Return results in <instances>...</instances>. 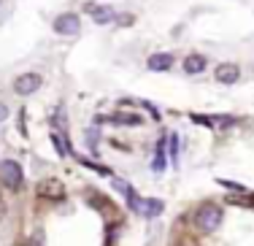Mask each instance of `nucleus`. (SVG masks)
<instances>
[{
	"instance_id": "1",
	"label": "nucleus",
	"mask_w": 254,
	"mask_h": 246,
	"mask_svg": "<svg viewBox=\"0 0 254 246\" xmlns=\"http://www.w3.org/2000/svg\"><path fill=\"white\" fill-rule=\"evenodd\" d=\"M222 208L219 206H214V203H205V206L197 208V214H195V225H197V230L200 233H214L216 227L222 225Z\"/></svg>"
},
{
	"instance_id": "2",
	"label": "nucleus",
	"mask_w": 254,
	"mask_h": 246,
	"mask_svg": "<svg viewBox=\"0 0 254 246\" xmlns=\"http://www.w3.org/2000/svg\"><path fill=\"white\" fill-rule=\"evenodd\" d=\"M0 182L5 184L8 189H19L22 187V168L19 163H14V160H3L0 163Z\"/></svg>"
},
{
	"instance_id": "3",
	"label": "nucleus",
	"mask_w": 254,
	"mask_h": 246,
	"mask_svg": "<svg viewBox=\"0 0 254 246\" xmlns=\"http://www.w3.org/2000/svg\"><path fill=\"white\" fill-rule=\"evenodd\" d=\"M41 84H44V81H41L38 73H22V76H16V79H14V92L22 95V98H27V95H33Z\"/></svg>"
},
{
	"instance_id": "4",
	"label": "nucleus",
	"mask_w": 254,
	"mask_h": 246,
	"mask_svg": "<svg viewBox=\"0 0 254 246\" xmlns=\"http://www.w3.org/2000/svg\"><path fill=\"white\" fill-rule=\"evenodd\" d=\"M35 192H38L41 197H46V200H63L65 197V187L57 179H44V182H38Z\"/></svg>"
},
{
	"instance_id": "5",
	"label": "nucleus",
	"mask_w": 254,
	"mask_h": 246,
	"mask_svg": "<svg viewBox=\"0 0 254 246\" xmlns=\"http://www.w3.org/2000/svg\"><path fill=\"white\" fill-rule=\"evenodd\" d=\"M78 30H81L78 14H60L54 19V33H60V35H76Z\"/></svg>"
},
{
	"instance_id": "6",
	"label": "nucleus",
	"mask_w": 254,
	"mask_h": 246,
	"mask_svg": "<svg viewBox=\"0 0 254 246\" xmlns=\"http://www.w3.org/2000/svg\"><path fill=\"white\" fill-rule=\"evenodd\" d=\"M214 79L219 81V84H235V81L241 79V68L235 62H222V65H216Z\"/></svg>"
},
{
	"instance_id": "7",
	"label": "nucleus",
	"mask_w": 254,
	"mask_h": 246,
	"mask_svg": "<svg viewBox=\"0 0 254 246\" xmlns=\"http://www.w3.org/2000/svg\"><path fill=\"white\" fill-rule=\"evenodd\" d=\"M173 55H168V52H160V55H152L146 60V68L154 70V73H162V70H171L173 68Z\"/></svg>"
},
{
	"instance_id": "8",
	"label": "nucleus",
	"mask_w": 254,
	"mask_h": 246,
	"mask_svg": "<svg viewBox=\"0 0 254 246\" xmlns=\"http://www.w3.org/2000/svg\"><path fill=\"white\" fill-rule=\"evenodd\" d=\"M87 11L95 16V22L98 25H108V22H114V8H106V5H87Z\"/></svg>"
},
{
	"instance_id": "9",
	"label": "nucleus",
	"mask_w": 254,
	"mask_h": 246,
	"mask_svg": "<svg viewBox=\"0 0 254 246\" xmlns=\"http://www.w3.org/2000/svg\"><path fill=\"white\" fill-rule=\"evenodd\" d=\"M192 119L205 124V127H230V124H235L233 117H192Z\"/></svg>"
},
{
	"instance_id": "10",
	"label": "nucleus",
	"mask_w": 254,
	"mask_h": 246,
	"mask_svg": "<svg viewBox=\"0 0 254 246\" xmlns=\"http://www.w3.org/2000/svg\"><path fill=\"white\" fill-rule=\"evenodd\" d=\"M162 200H141V208H138V214H141V217H160L162 214Z\"/></svg>"
},
{
	"instance_id": "11",
	"label": "nucleus",
	"mask_w": 254,
	"mask_h": 246,
	"mask_svg": "<svg viewBox=\"0 0 254 246\" xmlns=\"http://www.w3.org/2000/svg\"><path fill=\"white\" fill-rule=\"evenodd\" d=\"M205 65H208V62H205L203 55H190L184 60V70H187V73H203Z\"/></svg>"
},
{
	"instance_id": "12",
	"label": "nucleus",
	"mask_w": 254,
	"mask_h": 246,
	"mask_svg": "<svg viewBox=\"0 0 254 246\" xmlns=\"http://www.w3.org/2000/svg\"><path fill=\"white\" fill-rule=\"evenodd\" d=\"M114 122H119V124H141V119H138L135 114H117Z\"/></svg>"
},
{
	"instance_id": "13",
	"label": "nucleus",
	"mask_w": 254,
	"mask_h": 246,
	"mask_svg": "<svg viewBox=\"0 0 254 246\" xmlns=\"http://www.w3.org/2000/svg\"><path fill=\"white\" fill-rule=\"evenodd\" d=\"M162 168H165V157H162V143L157 146V157H154V171L160 173Z\"/></svg>"
},
{
	"instance_id": "14",
	"label": "nucleus",
	"mask_w": 254,
	"mask_h": 246,
	"mask_svg": "<svg viewBox=\"0 0 254 246\" xmlns=\"http://www.w3.org/2000/svg\"><path fill=\"white\" fill-rule=\"evenodd\" d=\"M5 117H8V106H5V103H0V122H3Z\"/></svg>"
},
{
	"instance_id": "15",
	"label": "nucleus",
	"mask_w": 254,
	"mask_h": 246,
	"mask_svg": "<svg viewBox=\"0 0 254 246\" xmlns=\"http://www.w3.org/2000/svg\"><path fill=\"white\" fill-rule=\"evenodd\" d=\"M3 217H5V206L0 203V219H3Z\"/></svg>"
}]
</instances>
